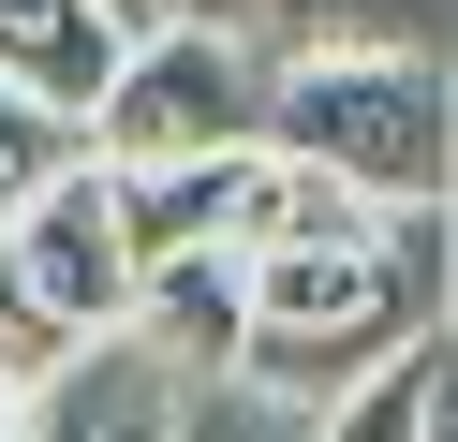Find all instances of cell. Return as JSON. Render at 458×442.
<instances>
[{
	"label": "cell",
	"mask_w": 458,
	"mask_h": 442,
	"mask_svg": "<svg viewBox=\"0 0 458 442\" xmlns=\"http://www.w3.org/2000/svg\"><path fill=\"white\" fill-rule=\"evenodd\" d=\"M267 147H296L310 177H340L369 206H458V74L428 45L281 59L267 74Z\"/></svg>",
	"instance_id": "cell-1"
},
{
	"label": "cell",
	"mask_w": 458,
	"mask_h": 442,
	"mask_svg": "<svg viewBox=\"0 0 458 442\" xmlns=\"http://www.w3.org/2000/svg\"><path fill=\"white\" fill-rule=\"evenodd\" d=\"M133 295H148V251H133L119 177H104V147H89V163H74L60 192L30 206V221L0 236V354L60 383L74 354L133 339Z\"/></svg>",
	"instance_id": "cell-2"
},
{
	"label": "cell",
	"mask_w": 458,
	"mask_h": 442,
	"mask_svg": "<svg viewBox=\"0 0 458 442\" xmlns=\"http://www.w3.org/2000/svg\"><path fill=\"white\" fill-rule=\"evenodd\" d=\"M267 133V45H237L222 15H163V29H133V59H119V88L89 104V147L119 177H148V163H208V147H251Z\"/></svg>",
	"instance_id": "cell-3"
},
{
	"label": "cell",
	"mask_w": 458,
	"mask_h": 442,
	"mask_svg": "<svg viewBox=\"0 0 458 442\" xmlns=\"http://www.w3.org/2000/svg\"><path fill=\"white\" fill-rule=\"evenodd\" d=\"M133 339H148L178 383L237 369V339H251V251H163L148 295H133Z\"/></svg>",
	"instance_id": "cell-4"
},
{
	"label": "cell",
	"mask_w": 458,
	"mask_h": 442,
	"mask_svg": "<svg viewBox=\"0 0 458 442\" xmlns=\"http://www.w3.org/2000/svg\"><path fill=\"white\" fill-rule=\"evenodd\" d=\"M30 442H178V369H163L148 339L74 354V369L30 398Z\"/></svg>",
	"instance_id": "cell-5"
},
{
	"label": "cell",
	"mask_w": 458,
	"mask_h": 442,
	"mask_svg": "<svg viewBox=\"0 0 458 442\" xmlns=\"http://www.w3.org/2000/svg\"><path fill=\"white\" fill-rule=\"evenodd\" d=\"M119 59H133V29L104 15V0H0V74L45 88V104L89 118L104 88H119Z\"/></svg>",
	"instance_id": "cell-6"
},
{
	"label": "cell",
	"mask_w": 458,
	"mask_h": 442,
	"mask_svg": "<svg viewBox=\"0 0 458 442\" xmlns=\"http://www.w3.org/2000/svg\"><path fill=\"white\" fill-rule=\"evenodd\" d=\"M192 15H222L237 45H267V74H281V59H369V45H414L428 0H192Z\"/></svg>",
	"instance_id": "cell-7"
},
{
	"label": "cell",
	"mask_w": 458,
	"mask_h": 442,
	"mask_svg": "<svg viewBox=\"0 0 458 442\" xmlns=\"http://www.w3.org/2000/svg\"><path fill=\"white\" fill-rule=\"evenodd\" d=\"M74 163H89V118H74V104H45V88H15V74H0V236L30 221V206L60 192Z\"/></svg>",
	"instance_id": "cell-8"
},
{
	"label": "cell",
	"mask_w": 458,
	"mask_h": 442,
	"mask_svg": "<svg viewBox=\"0 0 458 442\" xmlns=\"http://www.w3.org/2000/svg\"><path fill=\"white\" fill-rule=\"evenodd\" d=\"M326 413L310 398H281V383H251V369H208V383H178V442H310Z\"/></svg>",
	"instance_id": "cell-9"
},
{
	"label": "cell",
	"mask_w": 458,
	"mask_h": 442,
	"mask_svg": "<svg viewBox=\"0 0 458 442\" xmlns=\"http://www.w3.org/2000/svg\"><path fill=\"white\" fill-rule=\"evenodd\" d=\"M428 383H444V339L385 354L355 398H326V428H310V442H428Z\"/></svg>",
	"instance_id": "cell-10"
},
{
	"label": "cell",
	"mask_w": 458,
	"mask_h": 442,
	"mask_svg": "<svg viewBox=\"0 0 458 442\" xmlns=\"http://www.w3.org/2000/svg\"><path fill=\"white\" fill-rule=\"evenodd\" d=\"M30 398H45V369H15V354H0V442H30Z\"/></svg>",
	"instance_id": "cell-11"
},
{
	"label": "cell",
	"mask_w": 458,
	"mask_h": 442,
	"mask_svg": "<svg viewBox=\"0 0 458 442\" xmlns=\"http://www.w3.org/2000/svg\"><path fill=\"white\" fill-rule=\"evenodd\" d=\"M428 442H458V339H444V383H428Z\"/></svg>",
	"instance_id": "cell-12"
},
{
	"label": "cell",
	"mask_w": 458,
	"mask_h": 442,
	"mask_svg": "<svg viewBox=\"0 0 458 442\" xmlns=\"http://www.w3.org/2000/svg\"><path fill=\"white\" fill-rule=\"evenodd\" d=\"M104 15H119V29H163V15H192V0H104Z\"/></svg>",
	"instance_id": "cell-13"
}]
</instances>
